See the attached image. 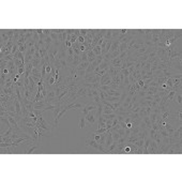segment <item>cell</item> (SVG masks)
<instances>
[{
  "label": "cell",
  "instance_id": "cell-22",
  "mask_svg": "<svg viewBox=\"0 0 182 182\" xmlns=\"http://www.w3.org/2000/svg\"><path fill=\"white\" fill-rule=\"evenodd\" d=\"M115 113V111L113 110V109H110L108 106H106V105H104L103 106V113L102 115H108V113Z\"/></svg>",
  "mask_w": 182,
  "mask_h": 182
},
{
  "label": "cell",
  "instance_id": "cell-32",
  "mask_svg": "<svg viewBox=\"0 0 182 182\" xmlns=\"http://www.w3.org/2000/svg\"><path fill=\"white\" fill-rule=\"evenodd\" d=\"M107 131V128H98V130L95 131V132H94V134H102V133H105Z\"/></svg>",
  "mask_w": 182,
  "mask_h": 182
},
{
  "label": "cell",
  "instance_id": "cell-46",
  "mask_svg": "<svg viewBox=\"0 0 182 182\" xmlns=\"http://www.w3.org/2000/svg\"><path fill=\"white\" fill-rule=\"evenodd\" d=\"M93 138H94V140H95V141H98V140H100V135H98V134H94L93 135Z\"/></svg>",
  "mask_w": 182,
  "mask_h": 182
},
{
  "label": "cell",
  "instance_id": "cell-47",
  "mask_svg": "<svg viewBox=\"0 0 182 182\" xmlns=\"http://www.w3.org/2000/svg\"><path fill=\"white\" fill-rule=\"evenodd\" d=\"M35 31H36V33H38L39 35H42L43 34V29H35Z\"/></svg>",
  "mask_w": 182,
  "mask_h": 182
},
{
  "label": "cell",
  "instance_id": "cell-4",
  "mask_svg": "<svg viewBox=\"0 0 182 182\" xmlns=\"http://www.w3.org/2000/svg\"><path fill=\"white\" fill-rule=\"evenodd\" d=\"M95 113H96V109L95 110H91V111H89V113L86 115V122H88V123H90V124H94L96 122V115H95Z\"/></svg>",
  "mask_w": 182,
  "mask_h": 182
},
{
  "label": "cell",
  "instance_id": "cell-26",
  "mask_svg": "<svg viewBox=\"0 0 182 182\" xmlns=\"http://www.w3.org/2000/svg\"><path fill=\"white\" fill-rule=\"evenodd\" d=\"M143 143H145V137H143V138L138 139V140L135 143V145H136L138 148H143Z\"/></svg>",
  "mask_w": 182,
  "mask_h": 182
},
{
  "label": "cell",
  "instance_id": "cell-43",
  "mask_svg": "<svg viewBox=\"0 0 182 182\" xmlns=\"http://www.w3.org/2000/svg\"><path fill=\"white\" fill-rule=\"evenodd\" d=\"M137 84L139 85V87L140 88H143V86H145V81H143V79H138V80H137Z\"/></svg>",
  "mask_w": 182,
  "mask_h": 182
},
{
  "label": "cell",
  "instance_id": "cell-10",
  "mask_svg": "<svg viewBox=\"0 0 182 182\" xmlns=\"http://www.w3.org/2000/svg\"><path fill=\"white\" fill-rule=\"evenodd\" d=\"M172 101H175L176 103H178V105H179V106H181V105H182V93H181V91L176 92V94H175V96H173V100Z\"/></svg>",
  "mask_w": 182,
  "mask_h": 182
},
{
  "label": "cell",
  "instance_id": "cell-38",
  "mask_svg": "<svg viewBox=\"0 0 182 182\" xmlns=\"http://www.w3.org/2000/svg\"><path fill=\"white\" fill-rule=\"evenodd\" d=\"M77 42H78L79 44H84V43H85V36L79 35L78 38H77Z\"/></svg>",
  "mask_w": 182,
  "mask_h": 182
},
{
  "label": "cell",
  "instance_id": "cell-15",
  "mask_svg": "<svg viewBox=\"0 0 182 182\" xmlns=\"http://www.w3.org/2000/svg\"><path fill=\"white\" fill-rule=\"evenodd\" d=\"M122 61H123V60H121L119 57H118V58H115V59L110 60V64H111V65H113L115 68H120Z\"/></svg>",
  "mask_w": 182,
  "mask_h": 182
},
{
  "label": "cell",
  "instance_id": "cell-12",
  "mask_svg": "<svg viewBox=\"0 0 182 182\" xmlns=\"http://www.w3.org/2000/svg\"><path fill=\"white\" fill-rule=\"evenodd\" d=\"M66 38H68V34H66V32H62V33L58 34V41H59L61 44H65L66 42Z\"/></svg>",
  "mask_w": 182,
  "mask_h": 182
},
{
  "label": "cell",
  "instance_id": "cell-9",
  "mask_svg": "<svg viewBox=\"0 0 182 182\" xmlns=\"http://www.w3.org/2000/svg\"><path fill=\"white\" fill-rule=\"evenodd\" d=\"M119 45H120V42L118 40H113V44H111V47L110 49H109L108 53L109 54H113V51L118 50V48H119Z\"/></svg>",
  "mask_w": 182,
  "mask_h": 182
},
{
  "label": "cell",
  "instance_id": "cell-37",
  "mask_svg": "<svg viewBox=\"0 0 182 182\" xmlns=\"http://www.w3.org/2000/svg\"><path fill=\"white\" fill-rule=\"evenodd\" d=\"M103 60H104V57H103V56L101 55V56H98V57H96L95 61L98 62V65H100V64H101V63H102V62H103Z\"/></svg>",
  "mask_w": 182,
  "mask_h": 182
},
{
  "label": "cell",
  "instance_id": "cell-21",
  "mask_svg": "<svg viewBox=\"0 0 182 182\" xmlns=\"http://www.w3.org/2000/svg\"><path fill=\"white\" fill-rule=\"evenodd\" d=\"M106 132L105 133H102V134H100V140L98 141L100 145H102V146H104V143H105V140H106Z\"/></svg>",
  "mask_w": 182,
  "mask_h": 182
},
{
  "label": "cell",
  "instance_id": "cell-31",
  "mask_svg": "<svg viewBox=\"0 0 182 182\" xmlns=\"http://www.w3.org/2000/svg\"><path fill=\"white\" fill-rule=\"evenodd\" d=\"M17 51H18V45H17V43H14V45H13V48H12V55L14 56L15 54L17 53Z\"/></svg>",
  "mask_w": 182,
  "mask_h": 182
},
{
  "label": "cell",
  "instance_id": "cell-28",
  "mask_svg": "<svg viewBox=\"0 0 182 182\" xmlns=\"http://www.w3.org/2000/svg\"><path fill=\"white\" fill-rule=\"evenodd\" d=\"M49 36L51 38V40H53V44H55V43L58 42V34L55 33V32H50V34H49Z\"/></svg>",
  "mask_w": 182,
  "mask_h": 182
},
{
  "label": "cell",
  "instance_id": "cell-13",
  "mask_svg": "<svg viewBox=\"0 0 182 182\" xmlns=\"http://www.w3.org/2000/svg\"><path fill=\"white\" fill-rule=\"evenodd\" d=\"M14 148L13 146H10V147H6V148H1V153L2 154H12L14 153Z\"/></svg>",
  "mask_w": 182,
  "mask_h": 182
},
{
  "label": "cell",
  "instance_id": "cell-18",
  "mask_svg": "<svg viewBox=\"0 0 182 182\" xmlns=\"http://www.w3.org/2000/svg\"><path fill=\"white\" fill-rule=\"evenodd\" d=\"M104 40H107V41H109V40H113V30L111 29H107L106 30V33H105V35H104Z\"/></svg>",
  "mask_w": 182,
  "mask_h": 182
},
{
  "label": "cell",
  "instance_id": "cell-36",
  "mask_svg": "<svg viewBox=\"0 0 182 182\" xmlns=\"http://www.w3.org/2000/svg\"><path fill=\"white\" fill-rule=\"evenodd\" d=\"M12 143H13V141H12ZM12 143H0V147H1V148L10 147V146H13Z\"/></svg>",
  "mask_w": 182,
  "mask_h": 182
},
{
  "label": "cell",
  "instance_id": "cell-23",
  "mask_svg": "<svg viewBox=\"0 0 182 182\" xmlns=\"http://www.w3.org/2000/svg\"><path fill=\"white\" fill-rule=\"evenodd\" d=\"M109 131H110V130H109ZM110 132H111V134H113V140H116V141L119 140L120 137H121V135H120L117 131H110Z\"/></svg>",
  "mask_w": 182,
  "mask_h": 182
},
{
  "label": "cell",
  "instance_id": "cell-27",
  "mask_svg": "<svg viewBox=\"0 0 182 182\" xmlns=\"http://www.w3.org/2000/svg\"><path fill=\"white\" fill-rule=\"evenodd\" d=\"M85 125H86V118H85V116H81L80 120H79V128L83 130L85 128Z\"/></svg>",
  "mask_w": 182,
  "mask_h": 182
},
{
  "label": "cell",
  "instance_id": "cell-25",
  "mask_svg": "<svg viewBox=\"0 0 182 182\" xmlns=\"http://www.w3.org/2000/svg\"><path fill=\"white\" fill-rule=\"evenodd\" d=\"M79 57H80V62H86V61H88L87 51H83V53L79 55Z\"/></svg>",
  "mask_w": 182,
  "mask_h": 182
},
{
  "label": "cell",
  "instance_id": "cell-3",
  "mask_svg": "<svg viewBox=\"0 0 182 182\" xmlns=\"http://www.w3.org/2000/svg\"><path fill=\"white\" fill-rule=\"evenodd\" d=\"M148 154H158V147L156 145L155 140L153 139H150V143L149 147H148Z\"/></svg>",
  "mask_w": 182,
  "mask_h": 182
},
{
  "label": "cell",
  "instance_id": "cell-29",
  "mask_svg": "<svg viewBox=\"0 0 182 182\" xmlns=\"http://www.w3.org/2000/svg\"><path fill=\"white\" fill-rule=\"evenodd\" d=\"M27 45L26 44H21V45H19L18 46V51H20V53H23V54H26V51H27Z\"/></svg>",
  "mask_w": 182,
  "mask_h": 182
},
{
  "label": "cell",
  "instance_id": "cell-42",
  "mask_svg": "<svg viewBox=\"0 0 182 182\" xmlns=\"http://www.w3.org/2000/svg\"><path fill=\"white\" fill-rule=\"evenodd\" d=\"M79 31H80V35L83 36H86L88 33V29H79Z\"/></svg>",
  "mask_w": 182,
  "mask_h": 182
},
{
  "label": "cell",
  "instance_id": "cell-40",
  "mask_svg": "<svg viewBox=\"0 0 182 182\" xmlns=\"http://www.w3.org/2000/svg\"><path fill=\"white\" fill-rule=\"evenodd\" d=\"M130 153H131V147L130 145H128L124 147V154H130Z\"/></svg>",
  "mask_w": 182,
  "mask_h": 182
},
{
  "label": "cell",
  "instance_id": "cell-48",
  "mask_svg": "<svg viewBox=\"0 0 182 182\" xmlns=\"http://www.w3.org/2000/svg\"><path fill=\"white\" fill-rule=\"evenodd\" d=\"M34 53H35V48H34V47H31V48H30V54L33 56Z\"/></svg>",
  "mask_w": 182,
  "mask_h": 182
},
{
  "label": "cell",
  "instance_id": "cell-34",
  "mask_svg": "<svg viewBox=\"0 0 182 182\" xmlns=\"http://www.w3.org/2000/svg\"><path fill=\"white\" fill-rule=\"evenodd\" d=\"M111 124H113V119L106 120V128L107 130H110L111 128Z\"/></svg>",
  "mask_w": 182,
  "mask_h": 182
},
{
  "label": "cell",
  "instance_id": "cell-5",
  "mask_svg": "<svg viewBox=\"0 0 182 182\" xmlns=\"http://www.w3.org/2000/svg\"><path fill=\"white\" fill-rule=\"evenodd\" d=\"M85 143H86V146H88V147H91V148H93V149H95V150H98V147H100V143H98V141L94 140L93 136L88 137V138L86 139Z\"/></svg>",
  "mask_w": 182,
  "mask_h": 182
},
{
  "label": "cell",
  "instance_id": "cell-30",
  "mask_svg": "<svg viewBox=\"0 0 182 182\" xmlns=\"http://www.w3.org/2000/svg\"><path fill=\"white\" fill-rule=\"evenodd\" d=\"M120 34V30L119 29H115L113 30V40H117L118 36Z\"/></svg>",
  "mask_w": 182,
  "mask_h": 182
},
{
  "label": "cell",
  "instance_id": "cell-19",
  "mask_svg": "<svg viewBox=\"0 0 182 182\" xmlns=\"http://www.w3.org/2000/svg\"><path fill=\"white\" fill-rule=\"evenodd\" d=\"M14 58H16V59H19L23 63H25V54L20 53V51H17L16 54L14 55Z\"/></svg>",
  "mask_w": 182,
  "mask_h": 182
},
{
  "label": "cell",
  "instance_id": "cell-39",
  "mask_svg": "<svg viewBox=\"0 0 182 182\" xmlns=\"http://www.w3.org/2000/svg\"><path fill=\"white\" fill-rule=\"evenodd\" d=\"M93 100H94V102L96 103V104H100L102 101H101V98H100V95L98 94H96V95H94L93 96Z\"/></svg>",
  "mask_w": 182,
  "mask_h": 182
},
{
  "label": "cell",
  "instance_id": "cell-20",
  "mask_svg": "<svg viewBox=\"0 0 182 182\" xmlns=\"http://www.w3.org/2000/svg\"><path fill=\"white\" fill-rule=\"evenodd\" d=\"M118 50L120 51V54L123 53V51H125V50H128V43H120Z\"/></svg>",
  "mask_w": 182,
  "mask_h": 182
},
{
  "label": "cell",
  "instance_id": "cell-16",
  "mask_svg": "<svg viewBox=\"0 0 182 182\" xmlns=\"http://www.w3.org/2000/svg\"><path fill=\"white\" fill-rule=\"evenodd\" d=\"M141 121L145 123V125L148 128H151V121H150L149 116H145V117H141Z\"/></svg>",
  "mask_w": 182,
  "mask_h": 182
},
{
  "label": "cell",
  "instance_id": "cell-17",
  "mask_svg": "<svg viewBox=\"0 0 182 182\" xmlns=\"http://www.w3.org/2000/svg\"><path fill=\"white\" fill-rule=\"evenodd\" d=\"M173 35H175V30H166V34H165L164 40H165V41L170 40V39L172 38Z\"/></svg>",
  "mask_w": 182,
  "mask_h": 182
},
{
  "label": "cell",
  "instance_id": "cell-24",
  "mask_svg": "<svg viewBox=\"0 0 182 182\" xmlns=\"http://www.w3.org/2000/svg\"><path fill=\"white\" fill-rule=\"evenodd\" d=\"M93 53L95 54V56L98 57V56H101L102 55V49H101V46L100 45H96L95 47L93 48Z\"/></svg>",
  "mask_w": 182,
  "mask_h": 182
},
{
  "label": "cell",
  "instance_id": "cell-11",
  "mask_svg": "<svg viewBox=\"0 0 182 182\" xmlns=\"http://www.w3.org/2000/svg\"><path fill=\"white\" fill-rule=\"evenodd\" d=\"M87 57H88V62H89V63H92V62L95 61V59H96V56H95V54L93 53V50L87 51Z\"/></svg>",
  "mask_w": 182,
  "mask_h": 182
},
{
  "label": "cell",
  "instance_id": "cell-14",
  "mask_svg": "<svg viewBox=\"0 0 182 182\" xmlns=\"http://www.w3.org/2000/svg\"><path fill=\"white\" fill-rule=\"evenodd\" d=\"M89 64H90V63H89L88 61H86V62H80V63H79L78 65H77L76 71H86Z\"/></svg>",
  "mask_w": 182,
  "mask_h": 182
},
{
  "label": "cell",
  "instance_id": "cell-44",
  "mask_svg": "<svg viewBox=\"0 0 182 182\" xmlns=\"http://www.w3.org/2000/svg\"><path fill=\"white\" fill-rule=\"evenodd\" d=\"M25 68H20V69H18V70H17V73H18V74H20V75H24L25 74Z\"/></svg>",
  "mask_w": 182,
  "mask_h": 182
},
{
  "label": "cell",
  "instance_id": "cell-50",
  "mask_svg": "<svg viewBox=\"0 0 182 182\" xmlns=\"http://www.w3.org/2000/svg\"><path fill=\"white\" fill-rule=\"evenodd\" d=\"M120 30V33L121 34H125L126 31H128V29H119Z\"/></svg>",
  "mask_w": 182,
  "mask_h": 182
},
{
  "label": "cell",
  "instance_id": "cell-1",
  "mask_svg": "<svg viewBox=\"0 0 182 182\" xmlns=\"http://www.w3.org/2000/svg\"><path fill=\"white\" fill-rule=\"evenodd\" d=\"M41 150V146H40V141H32L29 143V147L24 151L25 154H31V153H38Z\"/></svg>",
  "mask_w": 182,
  "mask_h": 182
},
{
  "label": "cell",
  "instance_id": "cell-41",
  "mask_svg": "<svg viewBox=\"0 0 182 182\" xmlns=\"http://www.w3.org/2000/svg\"><path fill=\"white\" fill-rule=\"evenodd\" d=\"M70 42L72 43V44H74V43L77 42V36L75 35V34H72V35H71V41Z\"/></svg>",
  "mask_w": 182,
  "mask_h": 182
},
{
  "label": "cell",
  "instance_id": "cell-6",
  "mask_svg": "<svg viewBox=\"0 0 182 182\" xmlns=\"http://www.w3.org/2000/svg\"><path fill=\"white\" fill-rule=\"evenodd\" d=\"M111 76L109 74H104L102 77H101V80H100V86H108V85H111Z\"/></svg>",
  "mask_w": 182,
  "mask_h": 182
},
{
  "label": "cell",
  "instance_id": "cell-35",
  "mask_svg": "<svg viewBox=\"0 0 182 182\" xmlns=\"http://www.w3.org/2000/svg\"><path fill=\"white\" fill-rule=\"evenodd\" d=\"M149 86H151V87H156V88H158L160 87V85H158L157 83H156V77L154 78V80H152L151 83L149 84Z\"/></svg>",
  "mask_w": 182,
  "mask_h": 182
},
{
  "label": "cell",
  "instance_id": "cell-33",
  "mask_svg": "<svg viewBox=\"0 0 182 182\" xmlns=\"http://www.w3.org/2000/svg\"><path fill=\"white\" fill-rule=\"evenodd\" d=\"M44 41H45V44H48V45H53V40H51V38L50 36H46V38L44 39Z\"/></svg>",
  "mask_w": 182,
  "mask_h": 182
},
{
  "label": "cell",
  "instance_id": "cell-2",
  "mask_svg": "<svg viewBox=\"0 0 182 182\" xmlns=\"http://www.w3.org/2000/svg\"><path fill=\"white\" fill-rule=\"evenodd\" d=\"M96 107H98V104H96L95 102H92V103H88L87 105H85V106L81 108V116H85L87 115L89 111L91 110H95Z\"/></svg>",
  "mask_w": 182,
  "mask_h": 182
},
{
  "label": "cell",
  "instance_id": "cell-7",
  "mask_svg": "<svg viewBox=\"0 0 182 182\" xmlns=\"http://www.w3.org/2000/svg\"><path fill=\"white\" fill-rule=\"evenodd\" d=\"M87 89H88V88H86V87H84V86H81V87L78 89V91H77L76 95H75L76 100H78V98H83V96H84V98H86V96H87Z\"/></svg>",
  "mask_w": 182,
  "mask_h": 182
},
{
  "label": "cell",
  "instance_id": "cell-8",
  "mask_svg": "<svg viewBox=\"0 0 182 182\" xmlns=\"http://www.w3.org/2000/svg\"><path fill=\"white\" fill-rule=\"evenodd\" d=\"M84 106H85V105H83L79 102H74V103H71V104L66 105V107H68L69 109H80V108H83Z\"/></svg>",
  "mask_w": 182,
  "mask_h": 182
},
{
  "label": "cell",
  "instance_id": "cell-45",
  "mask_svg": "<svg viewBox=\"0 0 182 182\" xmlns=\"http://www.w3.org/2000/svg\"><path fill=\"white\" fill-rule=\"evenodd\" d=\"M79 50L81 51V53H83V51H86V46L84 44H80L79 45Z\"/></svg>",
  "mask_w": 182,
  "mask_h": 182
},
{
  "label": "cell",
  "instance_id": "cell-49",
  "mask_svg": "<svg viewBox=\"0 0 182 182\" xmlns=\"http://www.w3.org/2000/svg\"><path fill=\"white\" fill-rule=\"evenodd\" d=\"M139 71H140V74H141V76H143V75H145L146 73H147V71H146L145 69H140V70H139Z\"/></svg>",
  "mask_w": 182,
  "mask_h": 182
}]
</instances>
